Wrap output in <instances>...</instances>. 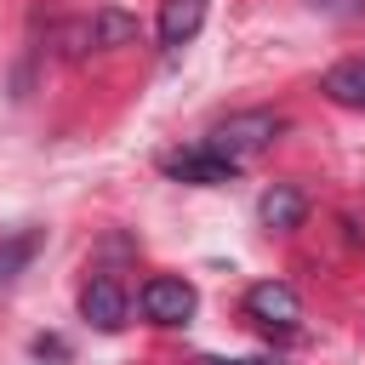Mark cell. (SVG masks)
Segmentation results:
<instances>
[{"label":"cell","instance_id":"8fae6325","mask_svg":"<svg viewBox=\"0 0 365 365\" xmlns=\"http://www.w3.org/2000/svg\"><path fill=\"white\" fill-rule=\"evenodd\" d=\"M205 365H268V359H205Z\"/></svg>","mask_w":365,"mask_h":365},{"label":"cell","instance_id":"277c9868","mask_svg":"<svg viewBox=\"0 0 365 365\" xmlns=\"http://www.w3.org/2000/svg\"><path fill=\"white\" fill-rule=\"evenodd\" d=\"M245 314H251L257 325H268V331H291V325L302 319V302H297V291H291L285 279H262V285L245 291Z\"/></svg>","mask_w":365,"mask_h":365},{"label":"cell","instance_id":"7a4b0ae2","mask_svg":"<svg viewBox=\"0 0 365 365\" xmlns=\"http://www.w3.org/2000/svg\"><path fill=\"white\" fill-rule=\"evenodd\" d=\"M137 308H143V319H154V325H188L194 308H200V297H194L188 279L160 274V279H148V285L137 291Z\"/></svg>","mask_w":365,"mask_h":365},{"label":"cell","instance_id":"52a82bcc","mask_svg":"<svg viewBox=\"0 0 365 365\" xmlns=\"http://www.w3.org/2000/svg\"><path fill=\"white\" fill-rule=\"evenodd\" d=\"M319 91H325L331 103H342V108H365V57H348V63L325 68Z\"/></svg>","mask_w":365,"mask_h":365},{"label":"cell","instance_id":"3957f363","mask_svg":"<svg viewBox=\"0 0 365 365\" xmlns=\"http://www.w3.org/2000/svg\"><path fill=\"white\" fill-rule=\"evenodd\" d=\"M160 171H165V177H177V182H205V188H217V182H234V171H240V165H228V160H222V154H211L205 143H188V148L165 154V160H160Z\"/></svg>","mask_w":365,"mask_h":365},{"label":"cell","instance_id":"9c48e42d","mask_svg":"<svg viewBox=\"0 0 365 365\" xmlns=\"http://www.w3.org/2000/svg\"><path fill=\"white\" fill-rule=\"evenodd\" d=\"M86 34H91V46H125V40L137 34V23H131L125 11H114V6H103V11L86 23Z\"/></svg>","mask_w":365,"mask_h":365},{"label":"cell","instance_id":"6da1fadb","mask_svg":"<svg viewBox=\"0 0 365 365\" xmlns=\"http://www.w3.org/2000/svg\"><path fill=\"white\" fill-rule=\"evenodd\" d=\"M279 131H285V114H274V108H245V114L217 120L200 143H205L211 154H222L228 165H245V160H251V154H262Z\"/></svg>","mask_w":365,"mask_h":365},{"label":"cell","instance_id":"30bf717a","mask_svg":"<svg viewBox=\"0 0 365 365\" xmlns=\"http://www.w3.org/2000/svg\"><path fill=\"white\" fill-rule=\"evenodd\" d=\"M34 245H40V234H17L11 245H0V279H11V274L34 257Z\"/></svg>","mask_w":365,"mask_h":365},{"label":"cell","instance_id":"8992f818","mask_svg":"<svg viewBox=\"0 0 365 365\" xmlns=\"http://www.w3.org/2000/svg\"><path fill=\"white\" fill-rule=\"evenodd\" d=\"M200 23H205V0H160V46L165 51L188 46L200 34Z\"/></svg>","mask_w":365,"mask_h":365},{"label":"cell","instance_id":"5b68a950","mask_svg":"<svg viewBox=\"0 0 365 365\" xmlns=\"http://www.w3.org/2000/svg\"><path fill=\"white\" fill-rule=\"evenodd\" d=\"M80 319L97 325V331H120V325H125V291H120L114 279H91V285L80 291Z\"/></svg>","mask_w":365,"mask_h":365},{"label":"cell","instance_id":"ba28073f","mask_svg":"<svg viewBox=\"0 0 365 365\" xmlns=\"http://www.w3.org/2000/svg\"><path fill=\"white\" fill-rule=\"evenodd\" d=\"M257 217H262V228H279V234H285V228H297V222L308 217V200H302L291 182H279V188H268V194H262Z\"/></svg>","mask_w":365,"mask_h":365}]
</instances>
